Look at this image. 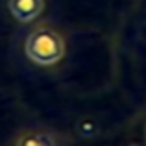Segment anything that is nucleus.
I'll use <instances>...</instances> for the list:
<instances>
[{
	"mask_svg": "<svg viewBox=\"0 0 146 146\" xmlns=\"http://www.w3.org/2000/svg\"><path fill=\"white\" fill-rule=\"evenodd\" d=\"M24 54L28 59L41 67L56 65L65 56V39L54 28L41 24L26 35Z\"/></svg>",
	"mask_w": 146,
	"mask_h": 146,
	"instance_id": "1",
	"label": "nucleus"
},
{
	"mask_svg": "<svg viewBox=\"0 0 146 146\" xmlns=\"http://www.w3.org/2000/svg\"><path fill=\"white\" fill-rule=\"evenodd\" d=\"M13 143L17 146H56L63 143V137L50 129H22L15 135Z\"/></svg>",
	"mask_w": 146,
	"mask_h": 146,
	"instance_id": "2",
	"label": "nucleus"
},
{
	"mask_svg": "<svg viewBox=\"0 0 146 146\" xmlns=\"http://www.w3.org/2000/svg\"><path fill=\"white\" fill-rule=\"evenodd\" d=\"M7 9L17 21L32 22L44 9V0H7Z\"/></svg>",
	"mask_w": 146,
	"mask_h": 146,
	"instance_id": "3",
	"label": "nucleus"
},
{
	"mask_svg": "<svg viewBox=\"0 0 146 146\" xmlns=\"http://www.w3.org/2000/svg\"><path fill=\"white\" fill-rule=\"evenodd\" d=\"M76 131H78L80 137H85V139H89V137H94L98 133V124L93 120V118L89 117H83L78 120V124H76Z\"/></svg>",
	"mask_w": 146,
	"mask_h": 146,
	"instance_id": "4",
	"label": "nucleus"
}]
</instances>
